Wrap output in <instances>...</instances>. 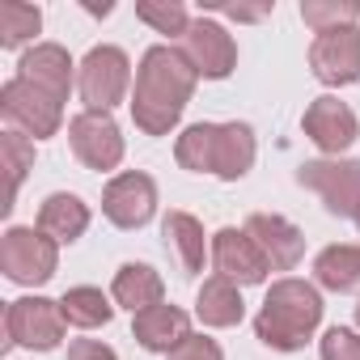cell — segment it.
Masks as SVG:
<instances>
[{"instance_id": "26", "label": "cell", "mask_w": 360, "mask_h": 360, "mask_svg": "<svg viewBox=\"0 0 360 360\" xmlns=\"http://www.w3.org/2000/svg\"><path fill=\"white\" fill-rule=\"evenodd\" d=\"M136 18L148 22V26H157V34H187V26H191L187 9L178 5V0H165V5L144 0V5H136Z\"/></svg>"}, {"instance_id": "18", "label": "cell", "mask_w": 360, "mask_h": 360, "mask_svg": "<svg viewBox=\"0 0 360 360\" xmlns=\"http://www.w3.org/2000/svg\"><path fill=\"white\" fill-rule=\"evenodd\" d=\"M39 225H43V233H51L56 242H72V238L89 225V212H85V204L72 200V195H51V200L43 204Z\"/></svg>"}, {"instance_id": "23", "label": "cell", "mask_w": 360, "mask_h": 360, "mask_svg": "<svg viewBox=\"0 0 360 360\" xmlns=\"http://www.w3.org/2000/svg\"><path fill=\"white\" fill-rule=\"evenodd\" d=\"M200 318L212 326H233L242 318V297L229 288V280H212L200 292Z\"/></svg>"}, {"instance_id": "25", "label": "cell", "mask_w": 360, "mask_h": 360, "mask_svg": "<svg viewBox=\"0 0 360 360\" xmlns=\"http://www.w3.org/2000/svg\"><path fill=\"white\" fill-rule=\"evenodd\" d=\"M64 318L77 322V326H98V322L110 318V305H106L102 292H94V288H77V292L64 297Z\"/></svg>"}, {"instance_id": "7", "label": "cell", "mask_w": 360, "mask_h": 360, "mask_svg": "<svg viewBox=\"0 0 360 360\" xmlns=\"http://www.w3.org/2000/svg\"><path fill=\"white\" fill-rule=\"evenodd\" d=\"M127 89V56L119 47H94L81 64V98L89 110H106Z\"/></svg>"}, {"instance_id": "19", "label": "cell", "mask_w": 360, "mask_h": 360, "mask_svg": "<svg viewBox=\"0 0 360 360\" xmlns=\"http://www.w3.org/2000/svg\"><path fill=\"white\" fill-rule=\"evenodd\" d=\"M115 297L127 305V309H153L157 305V297H161V280L153 276V267H144V263H127L123 271H119V280H115Z\"/></svg>"}, {"instance_id": "11", "label": "cell", "mask_w": 360, "mask_h": 360, "mask_svg": "<svg viewBox=\"0 0 360 360\" xmlns=\"http://www.w3.org/2000/svg\"><path fill=\"white\" fill-rule=\"evenodd\" d=\"M9 335L26 347H56L64 335V309H56V301H13Z\"/></svg>"}, {"instance_id": "27", "label": "cell", "mask_w": 360, "mask_h": 360, "mask_svg": "<svg viewBox=\"0 0 360 360\" xmlns=\"http://www.w3.org/2000/svg\"><path fill=\"white\" fill-rule=\"evenodd\" d=\"M322 360H360V339L352 330H330L322 339Z\"/></svg>"}, {"instance_id": "16", "label": "cell", "mask_w": 360, "mask_h": 360, "mask_svg": "<svg viewBox=\"0 0 360 360\" xmlns=\"http://www.w3.org/2000/svg\"><path fill=\"white\" fill-rule=\"evenodd\" d=\"M246 233L255 238V246L263 250V259L271 267H292L301 259V233L280 217H250Z\"/></svg>"}, {"instance_id": "6", "label": "cell", "mask_w": 360, "mask_h": 360, "mask_svg": "<svg viewBox=\"0 0 360 360\" xmlns=\"http://www.w3.org/2000/svg\"><path fill=\"white\" fill-rule=\"evenodd\" d=\"M183 56L191 60V68H195L200 77H212V81L229 77L233 64H238L233 39H229L217 22H208V18H195V22L187 26V34H183Z\"/></svg>"}, {"instance_id": "24", "label": "cell", "mask_w": 360, "mask_h": 360, "mask_svg": "<svg viewBox=\"0 0 360 360\" xmlns=\"http://www.w3.org/2000/svg\"><path fill=\"white\" fill-rule=\"evenodd\" d=\"M301 18H305V26H314V30L322 34V30L352 26V22L360 18V5H356V0H305V5H301Z\"/></svg>"}, {"instance_id": "28", "label": "cell", "mask_w": 360, "mask_h": 360, "mask_svg": "<svg viewBox=\"0 0 360 360\" xmlns=\"http://www.w3.org/2000/svg\"><path fill=\"white\" fill-rule=\"evenodd\" d=\"M174 360H221V347L212 339H187L174 352Z\"/></svg>"}, {"instance_id": "30", "label": "cell", "mask_w": 360, "mask_h": 360, "mask_svg": "<svg viewBox=\"0 0 360 360\" xmlns=\"http://www.w3.org/2000/svg\"><path fill=\"white\" fill-rule=\"evenodd\" d=\"M217 13H225V18H233V22H259V18L271 13V5H259V9H246V5H221Z\"/></svg>"}, {"instance_id": "10", "label": "cell", "mask_w": 360, "mask_h": 360, "mask_svg": "<svg viewBox=\"0 0 360 360\" xmlns=\"http://www.w3.org/2000/svg\"><path fill=\"white\" fill-rule=\"evenodd\" d=\"M301 183L314 187V191L326 200L330 212H356V208H360V204H356V200H360V165H356V161H339V165L314 161V165L301 169Z\"/></svg>"}, {"instance_id": "12", "label": "cell", "mask_w": 360, "mask_h": 360, "mask_svg": "<svg viewBox=\"0 0 360 360\" xmlns=\"http://www.w3.org/2000/svg\"><path fill=\"white\" fill-rule=\"evenodd\" d=\"M153 200H157V191L144 174H123L106 187V217L123 229H136L153 217Z\"/></svg>"}, {"instance_id": "3", "label": "cell", "mask_w": 360, "mask_h": 360, "mask_svg": "<svg viewBox=\"0 0 360 360\" xmlns=\"http://www.w3.org/2000/svg\"><path fill=\"white\" fill-rule=\"evenodd\" d=\"M318 314H322L318 292L301 280H284L267 292V305L259 314V339L280 347V352H292L318 326Z\"/></svg>"}, {"instance_id": "32", "label": "cell", "mask_w": 360, "mask_h": 360, "mask_svg": "<svg viewBox=\"0 0 360 360\" xmlns=\"http://www.w3.org/2000/svg\"><path fill=\"white\" fill-rule=\"evenodd\" d=\"M356 221H360V208H356Z\"/></svg>"}, {"instance_id": "29", "label": "cell", "mask_w": 360, "mask_h": 360, "mask_svg": "<svg viewBox=\"0 0 360 360\" xmlns=\"http://www.w3.org/2000/svg\"><path fill=\"white\" fill-rule=\"evenodd\" d=\"M68 360H115V352L102 347V343H94V339H85V343H77V347L68 352Z\"/></svg>"}, {"instance_id": "5", "label": "cell", "mask_w": 360, "mask_h": 360, "mask_svg": "<svg viewBox=\"0 0 360 360\" xmlns=\"http://www.w3.org/2000/svg\"><path fill=\"white\" fill-rule=\"evenodd\" d=\"M309 64H314V77L326 81V85L360 81V30L356 26L322 30L309 47Z\"/></svg>"}, {"instance_id": "4", "label": "cell", "mask_w": 360, "mask_h": 360, "mask_svg": "<svg viewBox=\"0 0 360 360\" xmlns=\"http://www.w3.org/2000/svg\"><path fill=\"white\" fill-rule=\"evenodd\" d=\"M60 102L64 98H56L51 89L34 85L26 77H13L5 85V119L30 136H51L60 127Z\"/></svg>"}, {"instance_id": "2", "label": "cell", "mask_w": 360, "mask_h": 360, "mask_svg": "<svg viewBox=\"0 0 360 360\" xmlns=\"http://www.w3.org/2000/svg\"><path fill=\"white\" fill-rule=\"evenodd\" d=\"M178 161L187 169H212L221 178H238L255 161L250 127L246 123H200L178 140Z\"/></svg>"}, {"instance_id": "22", "label": "cell", "mask_w": 360, "mask_h": 360, "mask_svg": "<svg viewBox=\"0 0 360 360\" xmlns=\"http://www.w3.org/2000/svg\"><path fill=\"white\" fill-rule=\"evenodd\" d=\"M165 238H169V246L178 250V259H183V271H187V276L200 271V263H204V238H200V225H195L191 217H183V212L165 217Z\"/></svg>"}, {"instance_id": "9", "label": "cell", "mask_w": 360, "mask_h": 360, "mask_svg": "<svg viewBox=\"0 0 360 360\" xmlns=\"http://www.w3.org/2000/svg\"><path fill=\"white\" fill-rule=\"evenodd\" d=\"M0 263H5L9 280L39 284L56 267V246L47 238H39L34 229H9L5 233V250H0Z\"/></svg>"}, {"instance_id": "15", "label": "cell", "mask_w": 360, "mask_h": 360, "mask_svg": "<svg viewBox=\"0 0 360 360\" xmlns=\"http://www.w3.org/2000/svg\"><path fill=\"white\" fill-rule=\"evenodd\" d=\"M18 68H22L18 77H26V81H34V85L51 89L56 98H68V85H72V60H68V51H64V47L43 43V47L26 51V60H22Z\"/></svg>"}, {"instance_id": "17", "label": "cell", "mask_w": 360, "mask_h": 360, "mask_svg": "<svg viewBox=\"0 0 360 360\" xmlns=\"http://www.w3.org/2000/svg\"><path fill=\"white\" fill-rule=\"evenodd\" d=\"M136 339L153 352H169V347H183L187 335V314L174 309V305H153L144 314H136Z\"/></svg>"}, {"instance_id": "31", "label": "cell", "mask_w": 360, "mask_h": 360, "mask_svg": "<svg viewBox=\"0 0 360 360\" xmlns=\"http://www.w3.org/2000/svg\"><path fill=\"white\" fill-rule=\"evenodd\" d=\"M356 318H360V305H356Z\"/></svg>"}, {"instance_id": "13", "label": "cell", "mask_w": 360, "mask_h": 360, "mask_svg": "<svg viewBox=\"0 0 360 360\" xmlns=\"http://www.w3.org/2000/svg\"><path fill=\"white\" fill-rule=\"evenodd\" d=\"M217 267L225 280H242V284H259L267 276V259L263 250L255 246L250 233H238V229H221L217 233Z\"/></svg>"}, {"instance_id": "21", "label": "cell", "mask_w": 360, "mask_h": 360, "mask_svg": "<svg viewBox=\"0 0 360 360\" xmlns=\"http://www.w3.org/2000/svg\"><path fill=\"white\" fill-rule=\"evenodd\" d=\"M43 13L26 0H5L0 5V47H22L30 34H39Z\"/></svg>"}, {"instance_id": "1", "label": "cell", "mask_w": 360, "mask_h": 360, "mask_svg": "<svg viewBox=\"0 0 360 360\" xmlns=\"http://www.w3.org/2000/svg\"><path fill=\"white\" fill-rule=\"evenodd\" d=\"M195 68L183 51L174 47H148L140 68H136V94H131V115L148 136L169 131V123L183 115L191 89H195Z\"/></svg>"}, {"instance_id": "14", "label": "cell", "mask_w": 360, "mask_h": 360, "mask_svg": "<svg viewBox=\"0 0 360 360\" xmlns=\"http://www.w3.org/2000/svg\"><path fill=\"white\" fill-rule=\"evenodd\" d=\"M305 131L318 148L326 153H339L356 140V115L339 102V98H318L309 110H305Z\"/></svg>"}, {"instance_id": "20", "label": "cell", "mask_w": 360, "mask_h": 360, "mask_svg": "<svg viewBox=\"0 0 360 360\" xmlns=\"http://www.w3.org/2000/svg\"><path fill=\"white\" fill-rule=\"evenodd\" d=\"M318 280L335 292H347L360 284V250L356 246H330L318 259Z\"/></svg>"}, {"instance_id": "8", "label": "cell", "mask_w": 360, "mask_h": 360, "mask_svg": "<svg viewBox=\"0 0 360 360\" xmlns=\"http://www.w3.org/2000/svg\"><path fill=\"white\" fill-rule=\"evenodd\" d=\"M68 136H72V153H77L89 169H110V165L119 161V153H123L119 127H115V119H110L106 110H85V115H77L72 127H68Z\"/></svg>"}]
</instances>
